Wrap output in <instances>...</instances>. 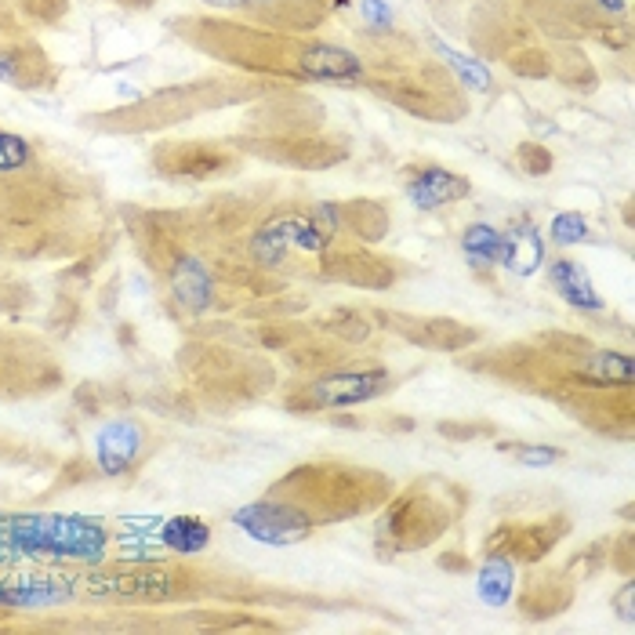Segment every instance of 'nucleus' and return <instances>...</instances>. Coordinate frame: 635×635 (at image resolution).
Instances as JSON below:
<instances>
[{"instance_id":"obj_1","label":"nucleus","mask_w":635,"mask_h":635,"mask_svg":"<svg viewBox=\"0 0 635 635\" xmlns=\"http://www.w3.org/2000/svg\"><path fill=\"white\" fill-rule=\"evenodd\" d=\"M11 541L22 552H62V556L102 552V530L84 519H19L11 523Z\"/></svg>"},{"instance_id":"obj_2","label":"nucleus","mask_w":635,"mask_h":635,"mask_svg":"<svg viewBox=\"0 0 635 635\" xmlns=\"http://www.w3.org/2000/svg\"><path fill=\"white\" fill-rule=\"evenodd\" d=\"M236 523L258 541H269V545H291V541H302L313 523L305 512H298L294 505L284 501H258V505H247L236 512Z\"/></svg>"},{"instance_id":"obj_3","label":"nucleus","mask_w":635,"mask_h":635,"mask_svg":"<svg viewBox=\"0 0 635 635\" xmlns=\"http://www.w3.org/2000/svg\"><path fill=\"white\" fill-rule=\"evenodd\" d=\"M381 374L378 371H360V374H334V378H320L313 389L305 392V400L313 407H352V403L374 400L381 392Z\"/></svg>"},{"instance_id":"obj_4","label":"nucleus","mask_w":635,"mask_h":635,"mask_svg":"<svg viewBox=\"0 0 635 635\" xmlns=\"http://www.w3.org/2000/svg\"><path fill=\"white\" fill-rule=\"evenodd\" d=\"M407 196H411L421 211H432V207H443L450 204V200L469 196V182L443 171V167H425V171H418V175L407 182Z\"/></svg>"},{"instance_id":"obj_5","label":"nucleus","mask_w":635,"mask_h":635,"mask_svg":"<svg viewBox=\"0 0 635 635\" xmlns=\"http://www.w3.org/2000/svg\"><path fill=\"white\" fill-rule=\"evenodd\" d=\"M138 447H142V432H138V425H131V421H113V425H106V429L98 432V465H102V472H124L131 461H135Z\"/></svg>"},{"instance_id":"obj_6","label":"nucleus","mask_w":635,"mask_h":635,"mask_svg":"<svg viewBox=\"0 0 635 635\" xmlns=\"http://www.w3.org/2000/svg\"><path fill=\"white\" fill-rule=\"evenodd\" d=\"M552 287L559 291V298H567L577 309H603V298L596 294L588 273L577 262H570V258L552 262Z\"/></svg>"},{"instance_id":"obj_7","label":"nucleus","mask_w":635,"mask_h":635,"mask_svg":"<svg viewBox=\"0 0 635 635\" xmlns=\"http://www.w3.org/2000/svg\"><path fill=\"white\" fill-rule=\"evenodd\" d=\"M302 69L316 80H349L360 73V59L345 48L320 44V48H309L302 55Z\"/></svg>"},{"instance_id":"obj_8","label":"nucleus","mask_w":635,"mask_h":635,"mask_svg":"<svg viewBox=\"0 0 635 635\" xmlns=\"http://www.w3.org/2000/svg\"><path fill=\"white\" fill-rule=\"evenodd\" d=\"M501 262L512 269V273L530 276L545 262V247H541L538 233L534 229H519V233L505 236V247H501Z\"/></svg>"},{"instance_id":"obj_9","label":"nucleus","mask_w":635,"mask_h":635,"mask_svg":"<svg viewBox=\"0 0 635 635\" xmlns=\"http://www.w3.org/2000/svg\"><path fill=\"white\" fill-rule=\"evenodd\" d=\"M207 291H211V280H207V269L196 258H186V262L175 269V298L186 309H204Z\"/></svg>"},{"instance_id":"obj_10","label":"nucleus","mask_w":635,"mask_h":635,"mask_svg":"<svg viewBox=\"0 0 635 635\" xmlns=\"http://www.w3.org/2000/svg\"><path fill=\"white\" fill-rule=\"evenodd\" d=\"M461 247H465V254L472 258V265H494V262H501L505 236H501L494 225H472V229H465Z\"/></svg>"},{"instance_id":"obj_11","label":"nucleus","mask_w":635,"mask_h":635,"mask_svg":"<svg viewBox=\"0 0 635 635\" xmlns=\"http://www.w3.org/2000/svg\"><path fill=\"white\" fill-rule=\"evenodd\" d=\"M211 538V530L200 519H171L164 523V545L175 552H200Z\"/></svg>"},{"instance_id":"obj_12","label":"nucleus","mask_w":635,"mask_h":635,"mask_svg":"<svg viewBox=\"0 0 635 635\" xmlns=\"http://www.w3.org/2000/svg\"><path fill=\"white\" fill-rule=\"evenodd\" d=\"M411 338L418 345H436V349H461V345H469L476 334L450 320H425V331H414Z\"/></svg>"},{"instance_id":"obj_13","label":"nucleus","mask_w":635,"mask_h":635,"mask_svg":"<svg viewBox=\"0 0 635 635\" xmlns=\"http://www.w3.org/2000/svg\"><path fill=\"white\" fill-rule=\"evenodd\" d=\"M512 592V567H508L505 559H490L483 574H479V596L483 603L490 606H501Z\"/></svg>"},{"instance_id":"obj_14","label":"nucleus","mask_w":635,"mask_h":635,"mask_svg":"<svg viewBox=\"0 0 635 635\" xmlns=\"http://www.w3.org/2000/svg\"><path fill=\"white\" fill-rule=\"evenodd\" d=\"M588 371H592V378H603V381H621V385H628L635 374L632 360L628 356H621V352H599L596 360L588 363Z\"/></svg>"},{"instance_id":"obj_15","label":"nucleus","mask_w":635,"mask_h":635,"mask_svg":"<svg viewBox=\"0 0 635 635\" xmlns=\"http://www.w3.org/2000/svg\"><path fill=\"white\" fill-rule=\"evenodd\" d=\"M585 233H588V222L581 215H574V211H567V215H559L556 222H552V240H556V244H563V247L581 244V240H585Z\"/></svg>"},{"instance_id":"obj_16","label":"nucleus","mask_w":635,"mask_h":635,"mask_svg":"<svg viewBox=\"0 0 635 635\" xmlns=\"http://www.w3.org/2000/svg\"><path fill=\"white\" fill-rule=\"evenodd\" d=\"M26 160H30V146H26V138L0 131V171H15V167H22Z\"/></svg>"},{"instance_id":"obj_17","label":"nucleus","mask_w":635,"mask_h":635,"mask_svg":"<svg viewBox=\"0 0 635 635\" xmlns=\"http://www.w3.org/2000/svg\"><path fill=\"white\" fill-rule=\"evenodd\" d=\"M440 51H443V55H447V59H450V66H454V69H458V73H461V77L469 80L472 88H476V91H487V84H490L487 69H483V66H476V62H472V59H465V55H458V51L443 48V44H440Z\"/></svg>"},{"instance_id":"obj_18","label":"nucleus","mask_w":635,"mask_h":635,"mask_svg":"<svg viewBox=\"0 0 635 635\" xmlns=\"http://www.w3.org/2000/svg\"><path fill=\"white\" fill-rule=\"evenodd\" d=\"M516 458H519V465H530V469H545V465L559 461L563 454H559L556 447H516Z\"/></svg>"},{"instance_id":"obj_19","label":"nucleus","mask_w":635,"mask_h":635,"mask_svg":"<svg viewBox=\"0 0 635 635\" xmlns=\"http://www.w3.org/2000/svg\"><path fill=\"white\" fill-rule=\"evenodd\" d=\"M363 15H367V22H378V26H389L392 22L389 8L381 0H363Z\"/></svg>"},{"instance_id":"obj_20","label":"nucleus","mask_w":635,"mask_h":635,"mask_svg":"<svg viewBox=\"0 0 635 635\" xmlns=\"http://www.w3.org/2000/svg\"><path fill=\"white\" fill-rule=\"evenodd\" d=\"M519 157H527V160H530V171H534V175H541V171H545V167L552 164V160H548V153H541V149H523Z\"/></svg>"},{"instance_id":"obj_21","label":"nucleus","mask_w":635,"mask_h":635,"mask_svg":"<svg viewBox=\"0 0 635 635\" xmlns=\"http://www.w3.org/2000/svg\"><path fill=\"white\" fill-rule=\"evenodd\" d=\"M603 4H606V8H614V11L625 8V0H603Z\"/></svg>"},{"instance_id":"obj_22","label":"nucleus","mask_w":635,"mask_h":635,"mask_svg":"<svg viewBox=\"0 0 635 635\" xmlns=\"http://www.w3.org/2000/svg\"><path fill=\"white\" fill-rule=\"evenodd\" d=\"M218 4H254V0H218Z\"/></svg>"}]
</instances>
